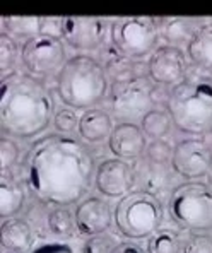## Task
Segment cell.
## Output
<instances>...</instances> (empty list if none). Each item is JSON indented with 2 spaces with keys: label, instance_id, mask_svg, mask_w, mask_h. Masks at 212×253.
Segmentation results:
<instances>
[{
  "label": "cell",
  "instance_id": "1",
  "mask_svg": "<svg viewBox=\"0 0 212 253\" xmlns=\"http://www.w3.org/2000/svg\"><path fill=\"white\" fill-rule=\"evenodd\" d=\"M29 190L40 202L55 207L77 204L92 187L94 158L76 137L50 133L36 140L24 159Z\"/></svg>",
  "mask_w": 212,
  "mask_h": 253
},
{
  "label": "cell",
  "instance_id": "2",
  "mask_svg": "<svg viewBox=\"0 0 212 253\" xmlns=\"http://www.w3.org/2000/svg\"><path fill=\"white\" fill-rule=\"evenodd\" d=\"M53 98L35 76L12 72L0 83V126L17 139L40 135L53 120Z\"/></svg>",
  "mask_w": 212,
  "mask_h": 253
},
{
  "label": "cell",
  "instance_id": "3",
  "mask_svg": "<svg viewBox=\"0 0 212 253\" xmlns=\"http://www.w3.org/2000/svg\"><path fill=\"white\" fill-rule=\"evenodd\" d=\"M62 103L74 110H89L108 94V76L103 65L89 55H76L64 63L57 76Z\"/></svg>",
  "mask_w": 212,
  "mask_h": 253
},
{
  "label": "cell",
  "instance_id": "4",
  "mask_svg": "<svg viewBox=\"0 0 212 253\" xmlns=\"http://www.w3.org/2000/svg\"><path fill=\"white\" fill-rule=\"evenodd\" d=\"M166 108L180 132H212V81L200 76L183 79L171 89Z\"/></svg>",
  "mask_w": 212,
  "mask_h": 253
},
{
  "label": "cell",
  "instance_id": "5",
  "mask_svg": "<svg viewBox=\"0 0 212 253\" xmlns=\"http://www.w3.org/2000/svg\"><path fill=\"white\" fill-rule=\"evenodd\" d=\"M170 215L181 229H212V188L202 181H183L171 190Z\"/></svg>",
  "mask_w": 212,
  "mask_h": 253
},
{
  "label": "cell",
  "instance_id": "6",
  "mask_svg": "<svg viewBox=\"0 0 212 253\" xmlns=\"http://www.w3.org/2000/svg\"><path fill=\"white\" fill-rule=\"evenodd\" d=\"M117 229L130 240H144L159 229L163 207L156 195L146 192H130L122 197L113 211Z\"/></svg>",
  "mask_w": 212,
  "mask_h": 253
},
{
  "label": "cell",
  "instance_id": "7",
  "mask_svg": "<svg viewBox=\"0 0 212 253\" xmlns=\"http://www.w3.org/2000/svg\"><path fill=\"white\" fill-rule=\"evenodd\" d=\"M154 83L146 76H133L111 84L108 105L113 118L120 122L142 120L154 106Z\"/></svg>",
  "mask_w": 212,
  "mask_h": 253
},
{
  "label": "cell",
  "instance_id": "8",
  "mask_svg": "<svg viewBox=\"0 0 212 253\" xmlns=\"http://www.w3.org/2000/svg\"><path fill=\"white\" fill-rule=\"evenodd\" d=\"M156 19L146 16L122 17L113 21L110 36L113 46L128 58H142L154 50L158 43Z\"/></svg>",
  "mask_w": 212,
  "mask_h": 253
},
{
  "label": "cell",
  "instance_id": "9",
  "mask_svg": "<svg viewBox=\"0 0 212 253\" xmlns=\"http://www.w3.org/2000/svg\"><path fill=\"white\" fill-rule=\"evenodd\" d=\"M21 60L31 76H50L60 72L67 62L65 44L51 35H38L26 40L21 48Z\"/></svg>",
  "mask_w": 212,
  "mask_h": 253
},
{
  "label": "cell",
  "instance_id": "10",
  "mask_svg": "<svg viewBox=\"0 0 212 253\" xmlns=\"http://www.w3.org/2000/svg\"><path fill=\"white\" fill-rule=\"evenodd\" d=\"M212 166V149L204 139L190 137L173 147L171 168L185 180H197L207 174Z\"/></svg>",
  "mask_w": 212,
  "mask_h": 253
},
{
  "label": "cell",
  "instance_id": "11",
  "mask_svg": "<svg viewBox=\"0 0 212 253\" xmlns=\"http://www.w3.org/2000/svg\"><path fill=\"white\" fill-rule=\"evenodd\" d=\"M94 185L101 195L108 199H120L128 195L135 187V173L124 159H105L96 168Z\"/></svg>",
  "mask_w": 212,
  "mask_h": 253
},
{
  "label": "cell",
  "instance_id": "12",
  "mask_svg": "<svg viewBox=\"0 0 212 253\" xmlns=\"http://www.w3.org/2000/svg\"><path fill=\"white\" fill-rule=\"evenodd\" d=\"M106 22L99 17H62V38L74 50H96L105 42Z\"/></svg>",
  "mask_w": 212,
  "mask_h": 253
},
{
  "label": "cell",
  "instance_id": "13",
  "mask_svg": "<svg viewBox=\"0 0 212 253\" xmlns=\"http://www.w3.org/2000/svg\"><path fill=\"white\" fill-rule=\"evenodd\" d=\"M187 58L181 48L165 44L154 50L147 63V76L154 84L176 85L185 79Z\"/></svg>",
  "mask_w": 212,
  "mask_h": 253
},
{
  "label": "cell",
  "instance_id": "14",
  "mask_svg": "<svg viewBox=\"0 0 212 253\" xmlns=\"http://www.w3.org/2000/svg\"><path fill=\"white\" fill-rule=\"evenodd\" d=\"M76 228L84 236H96L106 233L113 222V211L105 199L89 197L77 204L76 209Z\"/></svg>",
  "mask_w": 212,
  "mask_h": 253
},
{
  "label": "cell",
  "instance_id": "15",
  "mask_svg": "<svg viewBox=\"0 0 212 253\" xmlns=\"http://www.w3.org/2000/svg\"><path fill=\"white\" fill-rule=\"evenodd\" d=\"M110 151L118 159H139L146 152L147 142L142 128L137 124L120 122L113 126L110 139H108Z\"/></svg>",
  "mask_w": 212,
  "mask_h": 253
},
{
  "label": "cell",
  "instance_id": "16",
  "mask_svg": "<svg viewBox=\"0 0 212 253\" xmlns=\"http://www.w3.org/2000/svg\"><path fill=\"white\" fill-rule=\"evenodd\" d=\"M77 132H79L81 139L89 144H99L110 139L111 132H113L111 115L98 110V108H89L81 115Z\"/></svg>",
  "mask_w": 212,
  "mask_h": 253
},
{
  "label": "cell",
  "instance_id": "17",
  "mask_svg": "<svg viewBox=\"0 0 212 253\" xmlns=\"http://www.w3.org/2000/svg\"><path fill=\"white\" fill-rule=\"evenodd\" d=\"M133 173H135V185L140 187L139 192H146L156 197L168 187L171 181L168 165H158V163L149 161L147 158H142L137 163Z\"/></svg>",
  "mask_w": 212,
  "mask_h": 253
},
{
  "label": "cell",
  "instance_id": "18",
  "mask_svg": "<svg viewBox=\"0 0 212 253\" xmlns=\"http://www.w3.org/2000/svg\"><path fill=\"white\" fill-rule=\"evenodd\" d=\"M0 243L9 252H28L33 245L31 226L22 219H5L0 228Z\"/></svg>",
  "mask_w": 212,
  "mask_h": 253
},
{
  "label": "cell",
  "instance_id": "19",
  "mask_svg": "<svg viewBox=\"0 0 212 253\" xmlns=\"http://www.w3.org/2000/svg\"><path fill=\"white\" fill-rule=\"evenodd\" d=\"M187 53L193 65L204 70H212V24L199 28L187 44Z\"/></svg>",
  "mask_w": 212,
  "mask_h": 253
},
{
  "label": "cell",
  "instance_id": "20",
  "mask_svg": "<svg viewBox=\"0 0 212 253\" xmlns=\"http://www.w3.org/2000/svg\"><path fill=\"white\" fill-rule=\"evenodd\" d=\"M24 187L14 178L2 174V180H0V215L7 219L19 214L21 209L24 207Z\"/></svg>",
  "mask_w": 212,
  "mask_h": 253
},
{
  "label": "cell",
  "instance_id": "21",
  "mask_svg": "<svg viewBox=\"0 0 212 253\" xmlns=\"http://www.w3.org/2000/svg\"><path fill=\"white\" fill-rule=\"evenodd\" d=\"M5 33L17 38H35L43 33V17L38 16H3L2 17Z\"/></svg>",
  "mask_w": 212,
  "mask_h": 253
},
{
  "label": "cell",
  "instance_id": "22",
  "mask_svg": "<svg viewBox=\"0 0 212 253\" xmlns=\"http://www.w3.org/2000/svg\"><path fill=\"white\" fill-rule=\"evenodd\" d=\"M103 62H105L103 63V69H105L106 76H110L111 79H113V83L135 76L130 58L122 55L113 44L108 46L106 51H103Z\"/></svg>",
  "mask_w": 212,
  "mask_h": 253
},
{
  "label": "cell",
  "instance_id": "23",
  "mask_svg": "<svg viewBox=\"0 0 212 253\" xmlns=\"http://www.w3.org/2000/svg\"><path fill=\"white\" fill-rule=\"evenodd\" d=\"M199 28H195L193 19H187V17H173L165 22V40L171 46H178L180 44H188L193 38L195 31Z\"/></svg>",
  "mask_w": 212,
  "mask_h": 253
},
{
  "label": "cell",
  "instance_id": "24",
  "mask_svg": "<svg viewBox=\"0 0 212 253\" xmlns=\"http://www.w3.org/2000/svg\"><path fill=\"white\" fill-rule=\"evenodd\" d=\"M171 117L168 111L163 110H151L146 117L140 120V128L144 135L152 140L163 139L171 130Z\"/></svg>",
  "mask_w": 212,
  "mask_h": 253
},
{
  "label": "cell",
  "instance_id": "25",
  "mask_svg": "<svg viewBox=\"0 0 212 253\" xmlns=\"http://www.w3.org/2000/svg\"><path fill=\"white\" fill-rule=\"evenodd\" d=\"M147 253H180V236L173 229H158L149 236Z\"/></svg>",
  "mask_w": 212,
  "mask_h": 253
},
{
  "label": "cell",
  "instance_id": "26",
  "mask_svg": "<svg viewBox=\"0 0 212 253\" xmlns=\"http://www.w3.org/2000/svg\"><path fill=\"white\" fill-rule=\"evenodd\" d=\"M76 226V214L69 211V207H55L48 214V228L57 236H67L72 233Z\"/></svg>",
  "mask_w": 212,
  "mask_h": 253
},
{
  "label": "cell",
  "instance_id": "27",
  "mask_svg": "<svg viewBox=\"0 0 212 253\" xmlns=\"http://www.w3.org/2000/svg\"><path fill=\"white\" fill-rule=\"evenodd\" d=\"M17 53H19V48L16 40L7 33H2L0 35V72L3 76H7V70L16 65Z\"/></svg>",
  "mask_w": 212,
  "mask_h": 253
},
{
  "label": "cell",
  "instance_id": "28",
  "mask_svg": "<svg viewBox=\"0 0 212 253\" xmlns=\"http://www.w3.org/2000/svg\"><path fill=\"white\" fill-rule=\"evenodd\" d=\"M19 146L16 144L14 139L9 137H2L0 139V169L3 174H7V171L12 169L19 161Z\"/></svg>",
  "mask_w": 212,
  "mask_h": 253
},
{
  "label": "cell",
  "instance_id": "29",
  "mask_svg": "<svg viewBox=\"0 0 212 253\" xmlns=\"http://www.w3.org/2000/svg\"><path fill=\"white\" fill-rule=\"evenodd\" d=\"M146 158L152 163H158V165H170L171 158H173V147L163 139L152 140L146 147Z\"/></svg>",
  "mask_w": 212,
  "mask_h": 253
},
{
  "label": "cell",
  "instance_id": "30",
  "mask_svg": "<svg viewBox=\"0 0 212 253\" xmlns=\"http://www.w3.org/2000/svg\"><path fill=\"white\" fill-rule=\"evenodd\" d=\"M53 126H55V130H58L60 133H65V135L74 132V130L79 126V117H77L76 110L69 106L58 110L53 117Z\"/></svg>",
  "mask_w": 212,
  "mask_h": 253
},
{
  "label": "cell",
  "instance_id": "31",
  "mask_svg": "<svg viewBox=\"0 0 212 253\" xmlns=\"http://www.w3.org/2000/svg\"><path fill=\"white\" fill-rule=\"evenodd\" d=\"M181 253H212V236L204 233H193L185 240Z\"/></svg>",
  "mask_w": 212,
  "mask_h": 253
},
{
  "label": "cell",
  "instance_id": "32",
  "mask_svg": "<svg viewBox=\"0 0 212 253\" xmlns=\"http://www.w3.org/2000/svg\"><path fill=\"white\" fill-rule=\"evenodd\" d=\"M115 247H117L115 238L110 236V234L101 233V234H96V236L89 238L84 243L83 252L84 253H111Z\"/></svg>",
  "mask_w": 212,
  "mask_h": 253
},
{
  "label": "cell",
  "instance_id": "33",
  "mask_svg": "<svg viewBox=\"0 0 212 253\" xmlns=\"http://www.w3.org/2000/svg\"><path fill=\"white\" fill-rule=\"evenodd\" d=\"M111 253H146V252H144V248L140 245L133 243V241H124V243H118Z\"/></svg>",
  "mask_w": 212,
  "mask_h": 253
},
{
  "label": "cell",
  "instance_id": "34",
  "mask_svg": "<svg viewBox=\"0 0 212 253\" xmlns=\"http://www.w3.org/2000/svg\"><path fill=\"white\" fill-rule=\"evenodd\" d=\"M206 178H207V185L212 188V166H211V169L207 171V174H206Z\"/></svg>",
  "mask_w": 212,
  "mask_h": 253
},
{
  "label": "cell",
  "instance_id": "35",
  "mask_svg": "<svg viewBox=\"0 0 212 253\" xmlns=\"http://www.w3.org/2000/svg\"><path fill=\"white\" fill-rule=\"evenodd\" d=\"M10 253H19V252H10Z\"/></svg>",
  "mask_w": 212,
  "mask_h": 253
}]
</instances>
